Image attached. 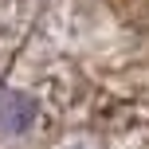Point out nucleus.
<instances>
[{"instance_id": "1", "label": "nucleus", "mask_w": 149, "mask_h": 149, "mask_svg": "<svg viewBox=\"0 0 149 149\" xmlns=\"http://www.w3.org/2000/svg\"><path fill=\"white\" fill-rule=\"evenodd\" d=\"M36 118H39V106H36V98H31L28 90H8V94L0 98V122H4V130L24 134Z\"/></svg>"}]
</instances>
